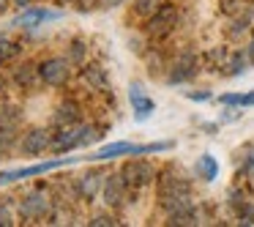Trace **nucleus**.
<instances>
[{"instance_id": "23", "label": "nucleus", "mask_w": 254, "mask_h": 227, "mask_svg": "<svg viewBox=\"0 0 254 227\" xmlns=\"http://www.w3.org/2000/svg\"><path fill=\"white\" fill-rule=\"evenodd\" d=\"M14 145V126H0V156H6Z\"/></svg>"}, {"instance_id": "36", "label": "nucleus", "mask_w": 254, "mask_h": 227, "mask_svg": "<svg viewBox=\"0 0 254 227\" xmlns=\"http://www.w3.org/2000/svg\"><path fill=\"white\" fill-rule=\"evenodd\" d=\"M3 88H6V82H3V77H0V93H3Z\"/></svg>"}, {"instance_id": "18", "label": "nucleus", "mask_w": 254, "mask_h": 227, "mask_svg": "<svg viewBox=\"0 0 254 227\" xmlns=\"http://www.w3.org/2000/svg\"><path fill=\"white\" fill-rule=\"evenodd\" d=\"M19 121H22V110H19L17 104H3L0 107V126H14L17 129Z\"/></svg>"}, {"instance_id": "13", "label": "nucleus", "mask_w": 254, "mask_h": 227, "mask_svg": "<svg viewBox=\"0 0 254 227\" xmlns=\"http://www.w3.org/2000/svg\"><path fill=\"white\" fill-rule=\"evenodd\" d=\"M99 189H104V181H101L99 172H85V175L77 178V192H79V197L93 200L96 194H99Z\"/></svg>"}, {"instance_id": "2", "label": "nucleus", "mask_w": 254, "mask_h": 227, "mask_svg": "<svg viewBox=\"0 0 254 227\" xmlns=\"http://www.w3.org/2000/svg\"><path fill=\"white\" fill-rule=\"evenodd\" d=\"M39 77H41V82L52 85V88L66 85L68 77H71V63L66 58H47V61L39 63Z\"/></svg>"}, {"instance_id": "31", "label": "nucleus", "mask_w": 254, "mask_h": 227, "mask_svg": "<svg viewBox=\"0 0 254 227\" xmlns=\"http://www.w3.org/2000/svg\"><path fill=\"white\" fill-rule=\"evenodd\" d=\"M74 58H82V41H74V50H71Z\"/></svg>"}, {"instance_id": "10", "label": "nucleus", "mask_w": 254, "mask_h": 227, "mask_svg": "<svg viewBox=\"0 0 254 227\" xmlns=\"http://www.w3.org/2000/svg\"><path fill=\"white\" fill-rule=\"evenodd\" d=\"M47 148H52V134L47 132V129H33V132H28L22 137V143H19V151H22L25 156H39V153H44Z\"/></svg>"}, {"instance_id": "19", "label": "nucleus", "mask_w": 254, "mask_h": 227, "mask_svg": "<svg viewBox=\"0 0 254 227\" xmlns=\"http://www.w3.org/2000/svg\"><path fill=\"white\" fill-rule=\"evenodd\" d=\"M219 101L224 107H254V93H224Z\"/></svg>"}, {"instance_id": "29", "label": "nucleus", "mask_w": 254, "mask_h": 227, "mask_svg": "<svg viewBox=\"0 0 254 227\" xmlns=\"http://www.w3.org/2000/svg\"><path fill=\"white\" fill-rule=\"evenodd\" d=\"M189 99H191V101H208L210 93H208V90H202V93H189Z\"/></svg>"}, {"instance_id": "28", "label": "nucleus", "mask_w": 254, "mask_h": 227, "mask_svg": "<svg viewBox=\"0 0 254 227\" xmlns=\"http://www.w3.org/2000/svg\"><path fill=\"white\" fill-rule=\"evenodd\" d=\"M104 8H118V6H123V3H128V0H99Z\"/></svg>"}, {"instance_id": "20", "label": "nucleus", "mask_w": 254, "mask_h": 227, "mask_svg": "<svg viewBox=\"0 0 254 227\" xmlns=\"http://www.w3.org/2000/svg\"><path fill=\"white\" fill-rule=\"evenodd\" d=\"M161 6H164L161 0H134V11H137L139 17H153Z\"/></svg>"}, {"instance_id": "33", "label": "nucleus", "mask_w": 254, "mask_h": 227, "mask_svg": "<svg viewBox=\"0 0 254 227\" xmlns=\"http://www.w3.org/2000/svg\"><path fill=\"white\" fill-rule=\"evenodd\" d=\"M14 3H17V6H19V8H28V6H30V3H33V0H14Z\"/></svg>"}, {"instance_id": "7", "label": "nucleus", "mask_w": 254, "mask_h": 227, "mask_svg": "<svg viewBox=\"0 0 254 227\" xmlns=\"http://www.w3.org/2000/svg\"><path fill=\"white\" fill-rule=\"evenodd\" d=\"M61 17H63V14L61 11H52V8H30L28 6L11 25H14V28H19V30H33V28H39V25L55 22V19H61Z\"/></svg>"}, {"instance_id": "8", "label": "nucleus", "mask_w": 254, "mask_h": 227, "mask_svg": "<svg viewBox=\"0 0 254 227\" xmlns=\"http://www.w3.org/2000/svg\"><path fill=\"white\" fill-rule=\"evenodd\" d=\"M197 72H199L197 55H191V52H183V55H178V58H175V63L170 66V74H167V82H170V85L186 82V79H191Z\"/></svg>"}, {"instance_id": "3", "label": "nucleus", "mask_w": 254, "mask_h": 227, "mask_svg": "<svg viewBox=\"0 0 254 227\" xmlns=\"http://www.w3.org/2000/svg\"><path fill=\"white\" fill-rule=\"evenodd\" d=\"M19 214H22V219H30V222H36V219H47V216L52 214V203H50V197H47V192H28L22 197V203H19Z\"/></svg>"}, {"instance_id": "27", "label": "nucleus", "mask_w": 254, "mask_h": 227, "mask_svg": "<svg viewBox=\"0 0 254 227\" xmlns=\"http://www.w3.org/2000/svg\"><path fill=\"white\" fill-rule=\"evenodd\" d=\"M14 225V216L8 211V205H0V227H11Z\"/></svg>"}, {"instance_id": "15", "label": "nucleus", "mask_w": 254, "mask_h": 227, "mask_svg": "<svg viewBox=\"0 0 254 227\" xmlns=\"http://www.w3.org/2000/svg\"><path fill=\"white\" fill-rule=\"evenodd\" d=\"M79 121V107L74 101H63L61 107L55 110V123L58 126H74Z\"/></svg>"}, {"instance_id": "4", "label": "nucleus", "mask_w": 254, "mask_h": 227, "mask_svg": "<svg viewBox=\"0 0 254 227\" xmlns=\"http://www.w3.org/2000/svg\"><path fill=\"white\" fill-rule=\"evenodd\" d=\"M71 161H74V159H66V156H61V159L39 161V164H33V167H19V170L0 172V186H3V183H11V181H22V178H30V175H44V172L58 170V167H63V164H71Z\"/></svg>"}, {"instance_id": "6", "label": "nucleus", "mask_w": 254, "mask_h": 227, "mask_svg": "<svg viewBox=\"0 0 254 227\" xmlns=\"http://www.w3.org/2000/svg\"><path fill=\"white\" fill-rule=\"evenodd\" d=\"M121 175H123V181H126L131 189H142V186H148V183L156 178V170L148 164V161H142V159H131V161L123 164Z\"/></svg>"}, {"instance_id": "26", "label": "nucleus", "mask_w": 254, "mask_h": 227, "mask_svg": "<svg viewBox=\"0 0 254 227\" xmlns=\"http://www.w3.org/2000/svg\"><path fill=\"white\" fill-rule=\"evenodd\" d=\"M88 225H90V227H107V225H118V222H115V216L99 214V216H93V219H90Z\"/></svg>"}, {"instance_id": "32", "label": "nucleus", "mask_w": 254, "mask_h": 227, "mask_svg": "<svg viewBox=\"0 0 254 227\" xmlns=\"http://www.w3.org/2000/svg\"><path fill=\"white\" fill-rule=\"evenodd\" d=\"M235 118H238V112H235V110H227V115L221 118V121H235Z\"/></svg>"}, {"instance_id": "35", "label": "nucleus", "mask_w": 254, "mask_h": 227, "mask_svg": "<svg viewBox=\"0 0 254 227\" xmlns=\"http://www.w3.org/2000/svg\"><path fill=\"white\" fill-rule=\"evenodd\" d=\"M249 58L254 61V36H252V44H249Z\"/></svg>"}, {"instance_id": "5", "label": "nucleus", "mask_w": 254, "mask_h": 227, "mask_svg": "<svg viewBox=\"0 0 254 227\" xmlns=\"http://www.w3.org/2000/svg\"><path fill=\"white\" fill-rule=\"evenodd\" d=\"M178 25V8L175 6H161L153 17H148V36L153 39H164L175 30Z\"/></svg>"}, {"instance_id": "17", "label": "nucleus", "mask_w": 254, "mask_h": 227, "mask_svg": "<svg viewBox=\"0 0 254 227\" xmlns=\"http://www.w3.org/2000/svg\"><path fill=\"white\" fill-rule=\"evenodd\" d=\"M82 77H85V82H90L96 90H104L107 88V74H104V69H101V66H85L82 69Z\"/></svg>"}, {"instance_id": "21", "label": "nucleus", "mask_w": 254, "mask_h": 227, "mask_svg": "<svg viewBox=\"0 0 254 227\" xmlns=\"http://www.w3.org/2000/svg\"><path fill=\"white\" fill-rule=\"evenodd\" d=\"M19 50H22V47H19L17 41L0 36V63H6V61H11L14 55H19Z\"/></svg>"}, {"instance_id": "16", "label": "nucleus", "mask_w": 254, "mask_h": 227, "mask_svg": "<svg viewBox=\"0 0 254 227\" xmlns=\"http://www.w3.org/2000/svg\"><path fill=\"white\" fill-rule=\"evenodd\" d=\"M197 172L202 175V181H216L219 178V161L213 159L210 153H202L199 156V161H197Z\"/></svg>"}, {"instance_id": "14", "label": "nucleus", "mask_w": 254, "mask_h": 227, "mask_svg": "<svg viewBox=\"0 0 254 227\" xmlns=\"http://www.w3.org/2000/svg\"><path fill=\"white\" fill-rule=\"evenodd\" d=\"M14 79H17V85H19V88H25V90H33L36 85L41 82L39 69H33L30 63H25V66H17V69H14Z\"/></svg>"}, {"instance_id": "12", "label": "nucleus", "mask_w": 254, "mask_h": 227, "mask_svg": "<svg viewBox=\"0 0 254 227\" xmlns=\"http://www.w3.org/2000/svg\"><path fill=\"white\" fill-rule=\"evenodd\" d=\"M126 189H128V183L123 181V175H107L104 178V203L112 205V208L123 205V200H126Z\"/></svg>"}, {"instance_id": "30", "label": "nucleus", "mask_w": 254, "mask_h": 227, "mask_svg": "<svg viewBox=\"0 0 254 227\" xmlns=\"http://www.w3.org/2000/svg\"><path fill=\"white\" fill-rule=\"evenodd\" d=\"M246 172H249V175H254V151L249 153V159H246Z\"/></svg>"}, {"instance_id": "11", "label": "nucleus", "mask_w": 254, "mask_h": 227, "mask_svg": "<svg viewBox=\"0 0 254 227\" xmlns=\"http://www.w3.org/2000/svg\"><path fill=\"white\" fill-rule=\"evenodd\" d=\"M175 194H189V181L178 172L167 170L161 172L159 178V200H167V197H175Z\"/></svg>"}, {"instance_id": "22", "label": "nucleus", "mask_w": 254, "mask_h": 227, "mask_svg": "<svg viewBox=\"0 0 254 227\" xmlns=\"http://www.w3.org/2000/svg\"><path fill=\"white\" fill-rule=\"evenodd\" d=\"M167 225H183V227H189V225H199V214H197V208L183 211V214H172Z\"/></svg>"}, {"instance_id": "1", "label": "nucleus", "mask_w": 254, "mask_h": 227, "mask_svg": "<svg viewBox=\"0 0 254 227\" xmlns=\"http://www.w3.org/2000/svg\"><path fill=\"white\" fill-rule=\"evenodd\" d=\"M172 143H150V145H134V143H110L104 148H99L96 153H90V161H107V159H118V156H145V153H161L170 151Z\"/></svg>"}, {"instance_id": "25", "label": "nucleus", "mask_w": 254, "mask_h": 227, "mask_svg": "<svg viewBox=\"0 0 254 227\" xmlns=\"http://www.w3.org/2000/svg\"><path fill=\"white\" fill-rule=\"evenodd\" d=\"M227 69H230V74H243V72H246V58H243L241 52H235L232 61L227 63Z\"/></svg>"}, {"instance_id": "24", "label": "nucleus", "mask_w": 254, "mask_h": 227, "mask_svg": "<svg viewBox=\"0 0 254 227\" xmlns=\"http://www.w3.org/2000/svg\"><path fill=\"white\" fill-rule=\"evenodd\" d=\"M243 8H246V0H221V11L230 17H238Z\"/></svg>"}, {"instance_id": "34", "label": "nucleus", "mask_w": 254, "mask_h": 227, "mask_svg": "<svg viewBox=\"0 0 254 227\" xmlns=\"http://www.w3.org/2000/svg\"><path fill=\"white\" fill-rule=\"evenodd\" d=\"M8 3H11V0H0V14H6V8H8Z\"/></svg>"}, {"instance_id": "9", "label": "nucleus", "mask_w": 254, "mask_h": 227, "mask_svg": "<svg viewBox=\"0 0 254 227\" xmlns=\"http://www.w3.org/2000/svg\"><path fill=\"white\" fill-rule=\"evenodd\" d=\"M128 101H131V112L137 121H148L156 110V101L145 93L142 82H131L128 85Z\"/></svg>"}]
</instances>
